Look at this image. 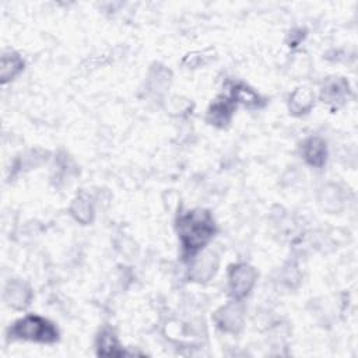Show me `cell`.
<instances>
[{"label":"cell","mask_w":358,"mask_h":358,"mask_svg":"<svg viewBox=\"0 0 358 358\" xmlns=\"http://www.w3.org/2000/svg\"><path fill=\"white\" fill-rule=\"evenodd\" d=\"M178 235L185 253L196 255L215 234V224L206 210H190L178 218Z\"/></svg>","instance_id":"6da1fadb"},{"label":"cell","mask_w":358,"mask_h":358,"mask_svg":"<svg viewBox=\"0 0 358 358\" xmlns=\"http://www.w3.org/2000/svg\"><path fill=\"white\" fill-rule=\"evenodd\" d=\"M8 338L27 340L42 344H52L57 341V327L48 319L39 315H25L17 319L7 330Z\"/></svg>","instance_id":"7a4b0ae2"},{"label":"cell","mask_w":358,"mask_h":358,"mask_svg":"<svg viewBox=\"0 0 358 358\" xmlns=\"http://www.w3.org/2000/svg\"><path fill=\"white\" fill-rule=\"evenodd\" d=\"M257 280V271L248 263L231 266L228 273V289L235 301H241L249 295Z\"/></svg>","instance_id":"3957f363"},{"label":"cell","mask_w":358,"mask_h":358,"mask_svg":"<svg viewBox=\"0 0 358 358\" xmlns=\"http://www.w3.org/2000/svg\"><path fill=\"white\" fill-rule=\"evenodd\" d=\"M217 327L225 333L236 334L242 330L245 322L243 306L239 301H231L220 306L213 316Z\"/></svg>","instance_id":"277c9868"},{"label":"cell","mask_w":358,"mask_h":358,"mask_svg":"<svg viewBox=\"0 0 358 358\" xmlns=\"http://www.w3.org/2000/svg\"><path fill=\"white\" fill-rule=\"evenodd\" d=\"M350 84L345 78L330 77L322 85L320 99L333 108H338L345 103V101L350 96Z\"/></svg>","instance_id":"5b68a950"},{"label":"cell","mask_w":358,"mask_h":358,"mask_svg":"<svg viewBox=\"0 0 358 358\" xmlns=\"http://www.w3.org/2000/svg\"><path fill=\"white\" fill-rule=\"evenodd\" d=\"M32 289L31 287L22 281V280H18V278H13V280H8L6 287H4V291H3V299L4 302L13 308V309H25L31 301H32Z\"/></svg>","instance_id":"8992f818"},{"label":"cell","mask_w":358,"mask_h":358,"mask_svg":"<svg viewBox=\"0 0 358 358\" xmlns=\"http://www.w3.org/2000/svg\"><path fill=\"white\" fill-rule=\"evenodd\" d=\"M217 270H218V257L214 252L207 250V252L196 256V259L193 260V263L190 266L189 275L193 281L207 282L208 280H211L215 275Z\"/></svg>","instance_id":"52a82bcc"},{"label":"cell","mask_w":358,"mask_h":358,"mask_svg":"<svg viewBox=\"0 0 358 358\" xmlns=\"http://www.w3.org/2000/svg\"><path fill=\"white\" fill-rule=\"evenodd\" d=\"M235 112V103L231 98H218L207 109L206 120L215 127H225L229 124Z\"/></svg>","instance_id":"ba28073f"},{"label":"cell","mask_w":358,"mask_h":358,"mask_svg":"<svg viewBox=\"0 0 358 358\" xmlns=\"http://www.w3.org/2000/svg\"><path fill=\"white\" fill-rule=\"evenodd\" d=\"M305 162L313 168H322L327 159L326 141L319 136L308 137L301 147Z\"/></svg>","instance_id":"9c48e42d"},{"label":"cell","mask_w":358,"mask_h":358,"mask_svg":"<svg viewBox=\"0 0 358 358\" xmlns=\"http://www.w3.org/2000/svg\"><path fill=\"white\" fill-rule=\"evenodd\" d=\"M315 105V94L309 87L295 88L288 98V109L294 116H301L308 113Z\"/></svg>","instance_id":"30bf717a"},{"label":"cell","mask_w":358,"mask_h":358,"mask_svg":"<svg viewBox=\"0 0 358 358\" xmlns=\"http://www.w3.org/2000/svg\"><path fill=\"white\" fill-rule=\"evenodd\" d=\"M70 214L73 215V218L77 222H80L83 225H88L92 222L95 210H94V204L87 193L81 192L71 200Z\"/></svg>","instance_id":"8fae6325"},{"label":"cell","mask_w":358,"mask_h":358,"mask_svg":"<svg viewBox=\"0 0 358 358\" xmlns=\"http://www.w3.org/2000/svg\"><path fill=\"white\" fill-rule=\"evenodd\" d=\"M24 70L22 57L13 50L4 52L0 59V81L1 84H7L14 80Z\"/></svg>","instance_id":"7c38bea8"},{"label":"cell","mask_w":358,"mask_h":358,"mask_svg":"<svg viewBox=\"0 0 358 358\" xmlns=\"http://www.w3.org/2000/svg\"><path fill=\"white\" fill-rule=\"evenodd\" d=\"M231 99L234 103H241L246 108H260L263 105L262 96L246 84H235L231 88Z\"/></svg>","instance_id":"4fadbf2b"},{"label":"cell","mask_w":358,"mask_h":358,"mask_svg":"<svg viewBox=\"0 0 358 358\" xmlns=\"http://www.w3.org/2000/svg\"><path fill=\"white\" fill-rule=\"evenodd\" d=\"M96 350H98V355H103V357L124 355V351L122 350L115 333L109 329H105L99 333L96 340Z\"/></svg>","instance_id":"5bb4252c"},{"label":"cell","mask_w":358,"mask_h":358,"mask_svg":"<svg viewBox=\"0 0 358 358\" xmlns=\"http://www.w3.org/2000/svg\"><path fill=\"white\" fill-rule=\"evenodd\" d=\"M171 71L164 67V66H154L150 69L148 71V76H147V85H148V90L151 92H155V94H161L164 92L169 84H171Z\"/></svg>","instance_id":"9a60e30c"},{"label":"cell","mask_w":358,"mask_h":358,"mask_svg":"<svg viewBox=\"0 0 358 358\" xmlns=\"http://www.w3.org/2000/svg\"><path fill=\"white\" fill-rule=\"evenodd\" d=\"M343 194L341 190L336 186V185H327L323 187L322 193H320V203L323 206V208H326L327 211H338L340 207L343 206Z\"/></svg>","instance_id":"2e32d148"},{"label":"cell","mask_w":358,"mask_h":358,"mask_svg":"<svg viewBox=\"0 0 358 358\" xmlns=\"http://www.w3.org/2000/svg\"><path fill=\"white\" fill-rule=\"evenodd\" d=\"M203 59L204 56L201 53H192V55H187L185 59H183V64L189 66V67H197L200 64H203Z\"/></svg>","instance_id":"e0dca14e"}]
</instances>
